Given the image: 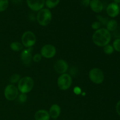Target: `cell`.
<instances>
[{
  "mask_svg": "<svg viewBox=\"0 0 120 120\" xmlns=\"http://www.w3.org/2000/svg\"><path fill=\"white\" fill-rule=\"evenodd\" d=\"M111 39V33L105 28H100L96 30L92 36L93 43L99 47H104L109 45Z\"/></svg>",
  "mask_w": 120,
  "mask_h": 120,
  "instance_id": "cell-1",
  "label": "cell"
},
{
  "mask_svg": "<svg viewBox=\"0 0 120 120\" xmlns=\"http://www.w3.org/2000/svg\"><path fill=\"white\" fill-rule=\"evenodd\" d=\"M34 86V80L28 76L21 78L18 83V89L21 93H28L32 90Z\"/></svg>",
  "mask_w": 120,
  "mask_h": 120,
  "instance_id": "cell-2",
  "label": "cell"
},
{
  "mask_svg": "<svg viewBox=\"0 0 120 120\" xmlns=\"http://www.w3.org/2000/svg\"><path fill=\"white\" fill-rule=\"evenodd\" d=\"M36 18L39 24L43 26H45L51 22L52 15L49 9L43 8L39 11Z\"/></svg>",
  "mask_w": 120,
  "mask_h": 120,
  "instance_id": "cell-3",
  "label": "cell"
},
{
  "mask_svg": "<svg viewBox=\"0 0 120 120\" xmlns=\"http://www.w3.org/2000/svg\"><path fill=\"white\" fill-rule=\"evenodd\" d=\"M57 86L62 90H67L71 87L72 79L69 74L63 73L60 75L57 79Z\"/></svg>",
  "mask_w": 120,
  "mask_h": 120,
  "instance_id": "cell-4",
  "label": "cell"
},
{
  "mask_svg": "<svg viewBox=\"0 0 120 120\" xmlns=\"http://www.w3.org/2000/svg\"><path fill=\"white\" fill-rule=\"evenodd\" d=\"M21 41L23 46L27 48H30L36 43V37L32 32L28 30L23 34L21 38Z\"/></svg>",
  "mask_w": 120,
  "mask_h": 120,
  "instance_id": "cell-5",
  "label": "cell"
},
{
  "mask_svg": "<svg viewBox=\"0 0 120 120\" xmlns=\"http://www.w3.org/2000/svg\"><path fill=\"white\" fill-rule=\"evenodd\" d=\"M89 78L93 83L97 84H101L104 80L103 71L97 68H93L89 71Z\"/></svg>",
  "mask_w": 120,
  "mask_h": 120,
  "instance_id": "cell-6",
  "label": "cell"
},
{
  "mask_svg": "<svg viewBox=\"0 0 120 120\" xmlns=\"http://www.w3.org/2000/svg\"><path fill=\"white\" fill-rule=\"evenodd\" d=\"M19 95V90L13 84L7 86L4 90V96L9 101L15 100Z\"/></svg>",
  "mask_w": 120,
  "mask_h": 120,
  "instance_id": "cell-7",
  "label": "cell"
},
{
  "mask_svg": "<svg viewBox=\"0 0 120 120\" xmlns=\"http://www.w3.org/2000/svg\"><path fill=\"white\" fill-rule=\"evenodd\" d=\"M56 53V49L55 46L50 44H47L43 46L41 50V55L42 57L46 59L53 57Z\"/></svg>",
  "mask_w": 120,
  "mask_h": 120,
  "instance_id": "cell-8",
  "label": "cell"
},
{
  "mask_svg": "<svg viewBox=\"0 0 120 120\" xmlns=\"http://www.w3.org/2000/svg\"><path fill=\"white\" fill-rule=\"evenodd\" d=\"M69 68V65L66 61L63 59L57 60L54 64V69L55 71L59 74L66 73Z\"/></svg>",
  "mask_w": 120,
  "mask_h": 120,
  "instance_id": "cell-9",
  "label": "cell"
},
{
  "mask_svg": "<svg viewBox=\"0 0 120 120\" xmlns=\"http://www.w3.org/2000/svg\"><path fill=\"white\" fill-rule=\"evenodd\" d=\"M26 2L30 9L34 11H39L43 9L45 4V0H26Z\"/></svg>",
  "mask_w": 120,
  "mask_h": 120,
  "instance_id": "cell-10",
  "label": "cell"
},
{
  "mask_svg": "<svg viewBox=\"0 0 120 120\" xmlns=\"http://www.w3.org/2000/svg\"><path fill=\"white\" fill-rule=\"evenodd\" d=\"M31 48H27L22 51L21 53V59L22 63L25 65H29L32 60V55Z\"/></svg>",
  "mask_w": 120,
  "mask_h": 120,
  "instance_id": "cell-11",
  "label": "cell"
},
{
  "mask_svg": "<svg viewBox=\"0 0 120 120\" xmlns=\"http://www.w3.org/2000/svg\"><path fill=\"white\" fill-rule=\"evenodd\" d=\"M120 7L117 4L112 2L107 7V13L111 18H115L120 14Z\"/></svg>",
  "mask_w": 120,
  "mask_h": 120,
  "instance_id": "cell-12",
  "label": "cell"
},
{
  "mask_svg": "<svg viewBox=\"0 0 120 120\" xmlns=\"http://www.w3.org/2000/svg\"><path fill=\"white\" fill-rule=\"evenodd\" d=\"M90 7L91 10L96 13L100 12L103 9V5L100 0H91Z\"/></svg>",
  "mask_w": 120,
  "mask_h": 120,
  "instance_id": "cell-13",
  "label": "cell"
},
{
  "mask_svg": "<svg viewBox=\"0 0 120 120\" xmlns=\"http://www.w3.org/2000/svg\"><path fill=\"white\" fill-rule=\"evenodd\" d=\"M61 112V109L57 104H53L49 109V113L50 117L53 119H57L59 117Z\"/></svg>",
  "mask_w": 120,
  "mask_h": 120,
  "instance_id": "cell-14",
  "label": "cell"
},
{
  "mask_svg": "<svg viewBox=\"0 0 120 120\" xmlns=\"http://www.w3.org/2000/svg\"><path fill=\"white\" fill-rule=\"evenodd\" d=\"M34 117L35 120H49L50 117L48 111L45 110H39L35 112Z\"/></svg>",
  "mask_w": 120,
  "mask_h": 120,
  "instance_id": "cell-15",
  "label": "cell"
},
{
  "mask_svg": "<svg viewBox=\"0 0 120 120\" xmlns=\"http://www.w3.org/2000/svg\"><path fill=\"white\" fill-rule=\"evenodd\" d=\"M107 29L109 32H113L118 26V23L114 19H111L108 21L106 25Z\"/></svg>",
  "mask_w": 120,
  "mask_h": 120,
  "instance_id": "cell-16",
  "label": "cell"
},
{
  "mask_svg": "<svg viewBox=\"0 0 120 120\" xmlns=\"http://www.w3.org/2000/svg\"><path fill=\"white\" fill-rule=\"evenodd\" d=\"M10 48L13 51L19 52L23 49V45L19 42H13L11 43Z\"/></svg>",
  "mask_w": 120,
  "mask_h": 120,
  "instance_id": "cell-17",
  "label": "cell"
},
{
  "mask_svg": "<svg viewBox=\"0 0 120 120\" xmlns=\"http://www.w3.org/2000/svg\"><path fill=\"white\" fill-rule=\"evenodd\" d=\"M60 0H46L45 2L46 5L48 8H53L59 4Z\"/></svg>",
  "mask_w": 120,
  "mask_h": 120,
  "instance_id": "cell-18",
  "label": "cell"
},
{
  "mask_svg": "<svg viewBox=\"0 0 120 120\" xmlns=\"http://www.w3.org/2000/svg\"><path fill=\"white\" fill-rule=\"evenodd\" d=\"M8 0H0V12L4 11L8 7Z\"/></svg>",
  "mask_w": 120,
  "mask_h": 120,
  "instance_id": "cell-19",
  "label": "cell"
},
{
  "mask_svg": "<svg viewBox=\"0 0 120 120\" xmlns=\"http://www.w3.org/2000/svg\"><path fill=\"white\" fill-rule=\"evenodd\" d=\"M20 79H21V77H20L19 75H18V74H14L9 78V82L12 84H15V83H18Z\"/></svg>",
  "mask_w": 120,
  "mask_h": 120,
  "instance_id": "cell-20",
  "label": "cell"
},
{
  "mask_svg": "<svg viewBox=\"0 0 120 120\" xmlns=\"http://www.w3.org/2000/svg\"><path fill=\"white\" fill-rule=\"evenodd\" d=\"M103 50H104V52L105 54H107V55H111V54H112L114 52V49L113 46L112 45H107L105 46L104 47Z\"/></svg>",
  "mask_w": 120,
  "mask_h": 120,
  "instance_id": "cell-21",
  "label": "cell"
},
{
  "mask_svg": "<svg viewBox=\"0 0 120 120\" xmlns=\"http://www.w3.org/2000/svg\"><path fill=\"white\" fill-rule=\"evenodd\" d=\"M114 49L117 52H120V38L116 39L113 42L112 44Z\"/></svg>",
  "mask_w": 120,
  "mask_h": 120,
  "instance_id": "cell-22",
  "label": "cell"
},
{
  "mask_svg": "<svg viewBox=\"0 0 120 120\" xmlns=\"http://www.w3.org/2000/svg\"><path fill=\"white\" fill-rule=\"evenodd\" d=\"M18 100L21 103H24L27 100V96L26 94L21 93L18 95Z\"/></svg>",
  "mask_w": 120,
  "mask_h": 120,
  "instance_id": "cell-23",
  "label": "cell"
},
{
  "mask_svg": "<svg viewBox=\"0 0 120 120\" xmlns=\"http://www.w3.org/2000/svg\"><path fill=\"white\" fill-rule=\"evenodd\" d=\"M114 37L116 39L120 38V26H118L112 33Z\"/></svg>",
  "mask_w": 120,
  "mask_h": 120,
  "instance_id": "cell-24",
  "label": "cell"
},
{
  "mask_svg": "<svg viewBox=\"0 0 120 120\" xmlns=\"http://www.w3.org/2000/svg\"><path fill=\"white\" fill-rule=\"evenodd\" d=\"M32 60L34 62H36V63H38V62H41V60H42V56L39 53L35 54L32 57Z\"/></svg>",
  "mask_w": 120,
  "mask_h": 120,
  "instance_id": "cell-25",
  "label": "cell"
},
{
  "mask_svg": "<svg viewBox=\"0 0 120 120\" xmlns=\"http://www.w3.org/2000/svg\"><path fill=\"white\" fill-rule=\"evenodd\" d=\"M101 26V23L99 21H96V22H94L93 23L91 24V28L93 29H94V30H98L100 29Z\"/></svg>",
  "mask_w": 120,
  "mask_h": 120,
  "instance_id": "cell-26",
  "label": "cell"
},
{
  "mask_svg": "<svg viewBox=\"0 0 120 120\" xmlns=\"http://www.w3.org/2000/svg\"><path fill=\"white\" fill-rule=\"evenodd\" d=\"M97 17L98 18V20L100 21L99 22H100V23H102L103 25H107V23L108 22V21L107 19L104 18L102 17V16H100V15H98Z\"/></svg>",
  "mask_w": 120,
  "mask_h": 120,
  "instance_id": "cell-27",
  "label": "cell"
},
{
  "mask_svg": "<svg viewBox=\"0 0 120 120\" xmlns=\"http://www.w3.org/2000/svg\"><path fill=\"white\" fill-rule=\"evenodd\" d=\"M90 0H82V2H81V4L83 7H87L89 5H90Z\"/></svg>",
  "mask_w": 120,
  "mask_h": 120,
  "instance_id": "cell-28",
  "label": "cell"
},
{
  "mask_svg": "<svg viewBox=\"0 0 120 120\" xmlns=\"http://www.w3.org/2000/svg\"><path fill=\"white\" fill-rule=\"evenodd\" d=\"M73 91H74V93L77 95L80 94L81 93V92H82L81 89L80 87H76L74 89Z\"/></svg>",
  "mask_w": 120,
  "mask_h": 120,
  "instance_id": "cell-29",
  "label": "cell"
},
{
  "mask_svg": "<svg viewBox=\"0 0 120 120\" xmlns=\"http://www.w3.org/2000/svg\"><path fill=\"white\" fill-rule=\"evenodd\" d=\"M116 111L117 114L120 116V100L118 101L116 104Z\"/></svg>",
  "mask_w": 120,
  "mask_h": 120,
  "instance_id": "cell-30",
  "label": "cell"
},
{
  "mask_svg": "<svg viewBox=\"0 0 120 120\" xmlns=\"http://www.w3.org/2000/svg\"><path fill=\"white\" fill-rule=\"evenodd\" d=\"M114 3L117 4L120 3V0H114Z\"/></svg>",
  "mask_w": 120,
  "mask_h": 120,
  "instance_id": "cell-31",
  "label": "cell"
},
{
  "mask_svg": "<svg viewBox=\"0 0 120 120\" xmlns=\"http://www.w3.org/2000/svg\"></svg>",
  "mask_w": 120,
  "mask_h": 120,
  "instance_id": "cell-32",
  "label": "cell"
}]
</instances>
